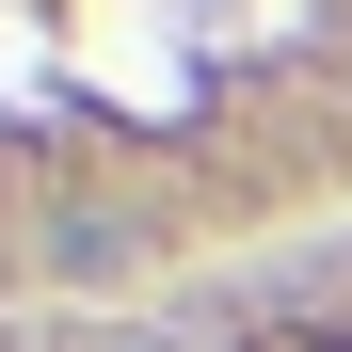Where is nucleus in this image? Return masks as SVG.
Returning a JSON list of instances; mask_svg holds the SVG:
<instances>
[{
	"mask_svg": "<svg viewBox=\"0 0 352 352\" xmlns=\"http://www.w3.org/2000/svg\"><path fill=\"white\" fill-rule=\"evenodd\" d=\"M32 256L65 272V288H112V272H144V224H129V208H96V192H65V208L32 224Z\"/></svg>",
	"mask_w": 352,
	"mask_h": 352,
	"instance_id": "nucleus-1",
	"label": "nucleus"
}]
</instances>
